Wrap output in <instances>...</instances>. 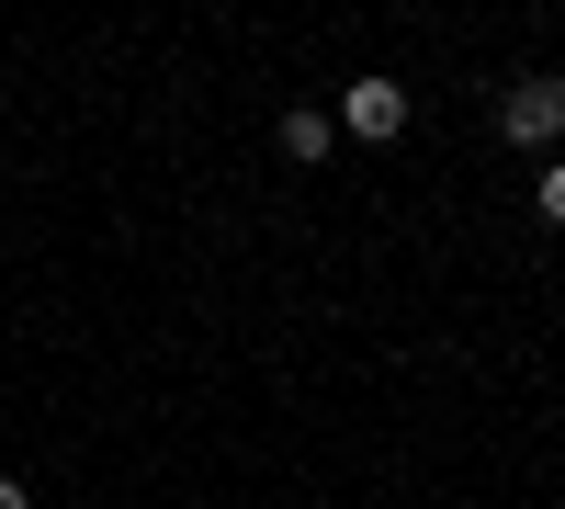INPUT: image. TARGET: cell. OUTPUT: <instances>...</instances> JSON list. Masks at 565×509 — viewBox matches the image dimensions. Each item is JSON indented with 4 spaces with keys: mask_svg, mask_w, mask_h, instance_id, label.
I'll return each mask as SVG.
<instances>
[{
    "mask_svg": "<svg viewBox=\"0 0 565 509\" xmlns=\"http://www.w3.org/2000/svg\"><path fill=\"white\" fill-rule=\"evenodd\" d=\"M498 136L509 148H554L565 136V79H509L498 91Z\"/></svg>",
    "mask_w": 565,
    "mask_h": 509,
    "instance_id": "cell-1",
    "label": "cell"
},
{
    "mask_svg": "<svg viewBox=\"0 0 565 509\" xmlns=\"http://www.w3.org/2000/svg\"><path fill=\"white\" fill-rule=\"evenodd\" d=\"M328 125H340V136H362V148H385V136H407V79H351Z\"/></svg>",
    "mask_w": 565,
    "mask_h": 509,
    "instance_id": "cell-2",
    "label": "cell"
},
{
    "mask_svg": "<svg viewBox=\"0 0 565 509\" xmlns=\"http://www.w3.org/2000/svg\"><path fill=\"white\" fill-rule=\"evenodd\" d=\"M328 148H340V125H328V114H282V159H295V170H317Z\"/></svg>",
    "mask_w": 565,
    "mask_h": 509,
    "instance_id": "cell-3",
    "label": "cell"
},
{
    "mask_svg": "<svg viewBox=\"0 0 565 509\" xmlns=\"http://www.w3.org/2000/svg\"><path fill=\"white\" fill-rule=\"evenodd\" d=\"M543 226H565V159H543Z\"/></svg>",
    "mask_w": 565,
    "mask_h": 509,
    "instance_id": "cell-4",
    "label": "cell"
},
{
    "mask_svg": "<svg viewBox=\"0 0 565 509\" xmlns=\"http://www.w3.org/2000/svg\"><path fill=\"white\" fill-rule=\"evenodd\" d=\"M0 509H34V498H23V487H12V476H0Z\"/></svg>",
    "mask_w": 565,
    "mask_h": 509,
    "instance_id": "cell-5",
    "label": "cell"
}]
</instances>
